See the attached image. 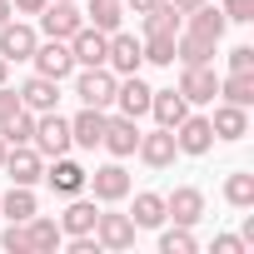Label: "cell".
Returning a JSON list of instances; mask_svg holds the SVG:
<instances>
[{
	"mask_svg": "<svg viewBox=\"0 0 254 254\" xmlns=\"http://www.w3.org/2000/svg\"><path fill=\"white\" fill-rule=\"evenodd\" d=\"M115 85H120V75H115L110 65H85V70L75 75L80 105H95V110H110V105H115Z\"/></svg>",
	"mask_w": 254,
	"mask_h": 254,
	"instance_id": "cell-1",
	"label": "cell"
},
{
	"mask_svg": "<svg viewBox=\"0 0 254 254\" xmlns=\"http://www.w3.org/2000/svg\"><path fill=\"white\" fill-rule=\"evenodd\" d=\"M45 160H55V155H65L75 140H70V120L65 115H55V110H45V115H35V140H30Z\"/></svg>",
	"mask_w": 254,
	"mask_h": 254,
	"instance_id": "cell-2",
	"label": "cell"
},
{
	"mask_svg": "<svg viewBox=\"0 0 254 254\" xmlns=\"http://www.w3.org/2000/svg\"><path fill=\"white\" fill-rule=\"evenodd\" d=\"M80 25H85V15H80L75 0H45V10H40V30H45L50 40H70Z\"/></svg>",
	"mask_w": 254,
	"mask_h": 254,
	"instance_id": "cell-3",
	"label": "cell"
},
{
	"mask_svg": "<svg viewBox=\"0 0 254 254\" xmlns=\"http://www.w3.org/2000/svg\"><path fill=\"white\" fill-rule=\"evenodd\" d=\"M85 185L95 190L100 204H120L125 194H130V170H125L120 160H110V165H100L95 175H85Z\"/></svg>",
	"mask_w": 254,
	"mask_h": 254,
	"instance_id": "cell-4",
	"label": "cell"
},
{
	"mask_svg": "<svg viewBox=\"0 0 254 254\" xmlns=\"http://www.w3.org/2000/svg\"><path fill=\"white\" fill-rule=\"evenodd\" d=\"M105 65H110L115 75H140V65H145V50H140V40H135V35H125V30H110Z\"/></svg>",
	"mask_w": 254,
	"mask_h": 254,
	"instance_id": "cell-5",
	"label": "cell"
},
{
	"mask_svg": "<svg viewBox=\"0 0 254 254\" xmlns=\"http://www.w3.org/2000/svg\"><path fill=\"white\" fill-rule=\"evenodd\" d=\"M100 145H105L115 160H130L135 145H140V125H135L130 115H105V135H100Z\"/></svg>",
	"mask_w": 254,
	"mask_h": 254,
	"instance_id": "cell-6",
	"label": "cell"
},
{
	"mask_svg": "<svg viewBox=\"0 0 254 254\" xmlns=\"http://www.w3.org/2000/svg\"><path fill=\"white\" fill-rule=\"evenodd\" d=\"M175 145H180V155H209V150H214L209 115H185V120L175 125Z\"/></svg>",
	"mask_w": 254,
	"mask_h": 254,
	"instance_id": "cell-7",
	"label": "cell"
},
{
	"mask_svg": "<svg viewBox=\"0 0 254 254\" xmlns=\"http://www.w3.org/2000/svg\"><path fill=\"white\" fill-rule=\"evenodd\" d=\"M135 155L150 165V170H170L175 165V155H180V145H175V130H150V135H140V145H135Z\"/></svg>",
	"mask_w": 254,
	"mask_h": 254,
	"instance_id": "cell-8",
	"label": "cell"
},
{
	"mask_svg": "<svg viewBox=\"0 0 254 254\" xmlns=\"http://www.w3.org/2000/svg\"><path fill=\"white\" fill-rule=\"evenodd\" d=\"M0 170H10V185H35V180L45 175V155H40L35 145H10Z\"/></svg>",
	"mask_w": 254,
	"mask_h": 254,
	"instance_id": "cell-9",
	"label": "cell"
},
{
	"mask_svg": "<svg viewBox=\"0 0 254 254\" xmlns=\"http://www.w3.org/2000/svg\"><path fill=\"white\" fill-rule=\"evenodd\" d=\"M180 95H185L190 105H214V95H219V75H214V65H185V75H180Z\"/></svg>",
	"mask_w": 254,
	"mask_h": 254,
	"instance_id": "cell-10",
	"label": "cell"
},
{
	"mask_svg": "<svg viewBox=\"0 0 254 254\" xmlns=\"http://www.w3.org/2000/svg\"><path fill=\"white\" fill-rule=\"evenodd\" d=\"M35 75H50V80H65L70 70H75V55H70V40H45V45H35Z\"/></svg>",
	"mask_w": 254,
	"mask_h": 254,
	"instance_id": "cell-11",
	"label": "cell"
},
{
	"mask_svg": "<svg viewBox=\"0 0 254 254\" xmlns=\"http://www.w3.org/2000/svg\"><path fill=\"white\" fill-rule=\"evenodd\" d=\"M165 219H175V224H199V219H204V194H199L194 185H180L175 194H165Z\"/></svg>",
	"mask_w": 254,
	"mask_h": 254,
	"instance_id": "cell-12",
	"label": "cell"
},
{
	"mask_svg": "<svg viewBox=\"0 0 254 254\" xmlns=\"http://www.w3.org/2000/svg\"><path fill=\"white\" fill-rule=\"evenodd\" d=\"M150 85L140 80V75H120V85H115V105H120V115H130V120H140V115H150Z\"/></svg>",
	"mask_w": 254,
	"mask_h": 254,
	"instance_id": "cell-13",
	"label": "cell"
},
{
	"mask_svg": "<svg viewBox=\"0 0 254 254\" xmlns=\"http://www.w3.org/2000/svg\"><path fill=\"white\" fill-rule=\"evenodd\" d=\"M95 239H100V249H130L135 244V219L130 214H100L95 219Z\"/></svg>",
	"mask_w": 254,
	"mask_h": 254,
	"instance_id": "cell-14",
	"label": "cell"
},
{
	"mask_svg": "<svg viewBox=\"0 0 254 254\" xmlns=\"http://www.w3.org/2000/svg\"><path fill=\"white\" fill-rule=\"evenodd\" d=\"M15 95H20V105H25V110L45 115V110H55V105H60V80H50V75H30Z\"/></svg>",
	"mask_w": 254,
	"mask_h": 254,
	"instance_id": "cell-15",
	"label": "cell"
},
{
	"mask_svg": "<svg viewBox=\"0 0 254 254\" xmlns=\"http://www.w3.org/2000/svg\"><path fill=\"white\" fill-rule=\"evenodd\" d=\"M209 130H214V140H244L249 135V110H239V105H214V115H209Z\"/></svg>",
	"mask_w": 254,
	"mask_h": 254,
	"instance_id": "cell-16",
	"label": "cell"
},
{
	"mask_svg": "<svg viewBox=\"0 0 254 254\" xmlns=\"http://www.w3.org/2000/svg\"><path fill=\"white\" fill-rule=\"evenodd\" d=\"M35 45H40V35H35L30 25H20V20H5V25H0V55H5V60H30Z\"/></svg>",
	"mask_w": 254,
	"mask_h": 254,
	"instance_id": "cell-17",
	"label": "cell"
},
{
	"mask_svg": "<svg viewBox=\"0 0 254 254\" xmlns=\"http://www.w3.org/2000/svg\"><path fill=\"white\" fill-rule=\"evenodd\" d=\"M105 45H110V35L95 30V25H80V30L70 35V55H75V65H105Z\"/></svg>",
	"mask_w": 254,
	"mask_h": 254,
	"instance_id": "cell-18",
	"label": "cell"
},
{
	"mask_svg": "<svg viewBox=\"0 0 254 254\" xmlns=\"http://www.w3.org/2000/svg\"><path fill=\"white\" fill-rule=\"evenodd\" d=\"M85 175H90V170H80L75 160L55 155V160H50V170H45L40 180H45V185H50L55 194H80V190H85Z\"/></svg>",
	"mask_w": 254,
	"mask_h": 254,
	"instance_id": "cell-19",
	"label": "cell"
},
{
	"mask_svg": "<svg viewBox=\"0 0 254 254\" xmlns=\"http://www.w3.org/2000/svg\"><path fill=\"white\" fill-rule=\"evenodd\" d=\"M25 239H30V254H55L65 244V229L55 219H45V214H30L25 219Z\"/></svg>",
	"mask_w": 254,
	"mask_h": 254,
	"instance_id": "cell-20",
	"label": "cell"
},
{
	"mask_svg": "<svg viewBox=\"0 0 254 254\" xmlns=\"http://www.w3.org/2000/svg\"><path fill=\"white\" fill-rule=\"evenodd\" d=\"M150 115H155V125L175 130V125L190 115V100H185L180 90H155V95H150Z\"/></svg>",
	"mask_w": 254,
	"mask_h": 254,
	"instance_id": "cell-21",
	"label": "cell"
},
{
	"mask_svg": "<svg viewBox=\"0 0 254 254\" xmlns=\"http://www.w3.org/2000/svg\"><path fill=\"white\" fill-rule=\"evenodd\" d=\"M100 135H105V110L85 105V110L70 120V140H75L80 150H95V145H100Z\"/></svg>",
	"mask_w": 254,
	"mask_h": 254,
	"instance_id": "cell-22",
	"label": "cell"
},
{
	"mask_svg": "<svg viewBox=\"0 0 254 254\" xmlns=\"http://www.w3.org/2000/svg\"><path fill=\"white\" fill-rule=\"evenodd\" d=\"M214 45L219 40H204V35L185 30V35H175V60L180 65H214Z\"/></svg>",
	"mask_w": 254,
	"mask_h": 254,
	"instance_id": "cell-23",
	"label": "cell"
},
{
	"mask_svg": "<svg viewBox=\"0 0 254 254\" xmlns=\"http://www.w3.org/2000/svg\"><path fill=\"white\" fill-rule=\"evenodd\" d=\"M95 219H100L95 199H75V194H70V209L60 214V229H65V239H70V234H95Z\"/></svg>",
	"mask_w": 254,
	"mask_h": 254,
	"instance_id": "cell-24",
	"label": "cell"
},
{
	"mask_svg": "<svg viewBox=\"0 0 254 254\" xmlns=\"http://www.w3.org/2000/svg\"><path fill=\"white\" fill-rule=\"evenodd\" d=\"M185 30H194V35H204V40H219V35L229 30V20H224L219 5H209V0H204V5L190 10V25H185Z\"/></svg>",
	"mask_w": 254,
	"mask_h": 254,
	"instance_id": "cell-25",
	"label": "cell"
},
{
	"mask_svg": "<svg viewBox=\"0 0 254 254\" xmlns=\"http://www.w3.org/2000/svg\"><path fill=\"white\" fill-rule=\"evenodd\" d=\"M219 100L249 110V105H254V70H229V75L219 80Z\"/></svg>",
	"mask_w": 254,
	"mask_h": 254,
	"instance_id": "cell-26",
	"label": "cell"
},
{
	"mask_svg": "<svg viewBox=\"0 0 254 254\" xmlns=\"http://www.w3.org/2000/svg\"><path fill=\"white\" fill-rule=\"evenodd\" d=\"M130 219H135V229H160V224H165V194H155V190H140V194H135V209H130Z\"/></svg>",
	"mask_w": 254,
	"mask_h": 254,
	"instance_id": "cell-27",
	"label": "cell"
},
{
	"mask_svg": "<svg viewBox=\"0 0 254 254\" xmlns=\"http://www.w3.org/2000/svg\"><path fill=\"white\" fill-rule=\"evenodd\" d=\"M180 20H185V15L170 5V0H160L155 10L140 15V30H145V35H180Z\"/></svg>",
	"mask_w": 254,
	"mask_h": 254,
	"instance_id": "cell-28",
	"label": "cell"
},
{
	"mask_svg": "<svg viewBox=\"0 0 254 254\" xmlns=\"http://www.w3.org/2000/svg\"><path fill=\"white\" fill-rule=\"evenodd\" d=\"M120 20H125V0H90L85 5V25H95V30H120Z\"/></svg>",
	"mask_w": 254,
	"mask_h": 254,
	"instance_id": "cell-29",
	"label": "cell"
},
{
	"mask_svg": "<svg viewBox=\"0 0 254 254\" xmlns=\"http://www.w3.org/2000/svg\"><path fill=\"white\" fill-rule=\"evenodd\" d=\"M0 214H5L10 224H25V219L35 214V194H30V185H10V194L0 199Z\"/></svg>",
	"mask_w": 254,
	"mask_h": 254,
	"instance_id": "cell-30",
	"label": "cell"
},
{
	"mask_svg": "<svg viewBox=\"0 0 254 254\" xmlns=\"http://www.w3.org/2000/svg\"><path fill=\"white\" fill-rule=\"evenodd\" d=\"M0 135H5V145H30V140H35V110L20 105L5 125H0Z\"/></svg>",
	"mask_w": 254,
	"mask_h": 254,
	"instance_id": "cell-31",
	"label": "cell"
},
{
	"mask_svg": "<svg viewBox=\"0 0 254 254\" xmlns=\"http://www.w3.org/2000/svg\"><path fill=\"white\" fill-rule=\"evenodd\" d=\"M224 199H229L234 209H254V175H244V170L229 175V180H224Z\"/></svg>",
	"mask_w": 254,
	"mask_h": 254,
	"instance_id": "cell-32",
	"label": "cell"
},
{
	"mask_svg": "<svg viewBox=\"0 0 254 254\" xmlns=\"http://www.w3.org/2000/svg\"><path fill=\"white\" fill-rule=\"evenodd\" d=\"M140 50H145V65H175V35H145Z\"/></svg>",
	"mask_w": 254,
	"mask_h": 254,
	"instance_id": "cell-33",
	"label": "cell"
},
{
	"mask_svg": "<svg viewBox=\"0 0 254 254\" xmlns=\"http://www.w3.org/2000/svg\"><path fill=\"white\" fill-rule=\"evenodd\" d=\"M194 249H199V244H194L190 224H175V229L160 234V254H194Z\"/></svg>",
	"mask_w": 254,
	"mask_h": 254,
	"instance_id": "cell-34",
	"label": "cell"
},
{
	"mask_svg": "<svg viewBox=\"0 0 254 254\" xmlns=\"http://www.w3.org/2000/svg\"><path fill=\"white\" fill-rule=\"evenodd\" d=\"M224 20H234V25H249L254 20V0H224Z\"/></svg>",
	"mask_w": 254,
	"mask_h": 254,
	"instance_id": "cell-35",
	"label": "cell"
},
{
	"mask_svg": "<svg viewBox=\"0 0 254 254\" xmlns=\"http://www.w3.org/2000/svg\"><path fill=\"white\" fill-rule=\"evenodd\" d=\"M0 244H5L10 254H30V239H25V224H5V234H0Z\"/></svg>",
	"mask_w": 254,
	"mask_h": 254,
	"instance_id": "cell-36",
	"label": "cell"
},
{
	"mask_svg": "<svg viewBox=\"0 0 254 254\" xmlns=\"http://www.w3.org/2000/svg\"><path fill=\"white\" fill-rule=\"evenodd\" d=\"M229 70H254V45H234L229 50Z\"/></svg>",
	"mask_w": 254,
	"mask_h": 254,
	"instance_id": "cell-37",
	"label": "cell"
},
{
	"mask_svg": "<svg viewBox=\"0 0 254 254\" xmlns=\"http://www.w3.org/2000/svg\"><path fill=\"white\" fill-rule=\"evenodd\" d=\"M15 110H20V95H15L10 85H0V125H5V120H10Z\"/></svg>",
	"mask_w": 254,
	"mask_h": 254,
	"instance_id": "cell-38",
	"label": "cell"
},
{
	"mask_svg": "<svg viewBox=\"0 0 254 254\" xmlns=\"http://www.w3.org/2000/svg\"><path fill=\"white\" fill-rule=\"evenodd\" d=\"M244 249H249V244H244L239 234H219V239H214V254H244Z\"/></svg>",
	"mask_w": 254,
	"mask_h": 254,
	"instance_id": "cell-39",
	"label": "cell"
},
{
	"mask_svg": "<svg viewBox=\"0 0 254 254\" xmlns=\"http://www.w3.org/2000/svg\"><path fill=\"white\" fill-rule=\"evenodd\" d=\"M10 10H20V15H40L45 0H10Z\"/></svg>",
	"mask_w": 254,
	"mask_h": 254,
	"instance_id": "cell-40",
	"label": "cell"
},
{
	"mask_svg": "<svg viewBox=\"0 0 254 254\" xmlns=\"http://www.w3.org/2000/svg\"><path fill=\"white\" fill-rule=\"evenodd\" d=\"M125 5H130L135 15H145V10H155V5H160V0H125Z\"/></svg>",
	"mask_w": 254,
	"mask_h": 254,
	"instance_id": "cell-41",
	"label": "cell"
},
{
	"mask_svg": "<svg viewBox=\"0 0 254 254\" xmlns=\"http://www.w3.org/2000/svg\"><path fill=\"white\" fill-rule=\"evenodd\" d=\"M170 5H175V10H180V15H190V10H194V5H204V0H170Z\"/></svg>",
	"mask_w": 254,
	"mask_h": 254,
	"instance_id": "cell-42",
	"label": "cell"
},
{
	"mask_svg": "<svg viewBox=\"0 0 254 254\" xmlns=\"http://www.w3.org/2000/svg\"><path fill=\"white\" fill-rule=\"evenodd\" d=\"M10 15H15V10H10V0H0V25H5Z\"/></svg>",
	"mask_w": 254,
	"mask_h": 254,
	"instance_id": "cell-43",
	"label": "cell"
},
{
	"mask_svg": "<svg viewBox=\"0 0 254 254\" xmlns=\"http://www.w3.org/2000/svg\"><path fill=\"white\" fill-rule=\"evenodd\" d=\"M5 80H10V60H5V55H0V85H5Z\"/></svg>",
	"mask_w": 254,
	"mask_h": 254,
	"instance_id": "cell-44",
	"label": "cell"
},
{
	"mask_svg": "<svg viewBox=\"0 0 254 254\" xmlns=\"http://www.w3.org/2000/svg\"><path fill=\"white\" fill-rule=\"evenodd\" d=\"M5 150H10V145H5V135H0V165H5Z\"/></svg>",
	"mask_w": 254,
	"mask_h": 254,
	"instance_id": "cell-45",
	"label": "cell"
}]
</instances>
